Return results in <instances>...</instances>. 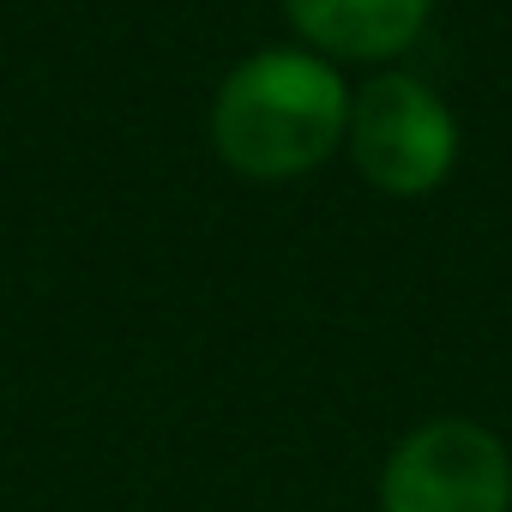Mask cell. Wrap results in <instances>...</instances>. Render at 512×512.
<instances>
[{"instance_id":"cell-4","label":"cell","mask_w":512,"mask_h":512,"mask_svg":"<svg viewBox=\"0 0 512 512\" xmlns=\"http://www.w3.org/2000/svg\"><path fill=\"white\" fill-rule=\"evenodd\" d=\"M284 13L320 55L386 61L422 37L434 0H284Z\"/></svg>"},{"instance_id":"cell-2","label":"cell","mask_w":512,"mask_h":512,"mask_svg":"<svg viewBox=\"0 0 512 512\" xmlns=\"http://www.w3.org/2000/svg\"><path fill=\"white\" fill-rule=\"evenodd\" d=\"M350 163L368 187L392 199L434 193L458 163V121L452 109L410 73H380L350 97Z\"/></svg>"},{"instance_id":"cell-1","label":"cell","mask_w":512,"mask_h":512,"mask_svg":"<svg viewBox=\"0 0 512 512\" xmlns=\"http://www.w3.org/2000/svg\"><path fill=\"white\" fill-rule=\"evenodd\" d=\"M350 133V91L332 61L302 49H260L229 67L211 103L217 157L247 181L314 175Z\"/></svg>"},{"instance_id":"cell-3","label":"cell","mask_w":512,"mask_h":512,"mask_svg":"<svg viewBox=\"0 0 512 512\" xmlns=\"http://www.w3.org/2000/svg\"><path fill=\"white\" fill-rule=\"evenodd\" d=\"M380 512H512V452L482 422H422L386 458Z\"/></svg>"}]
</instances>
